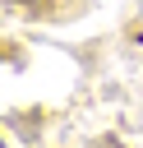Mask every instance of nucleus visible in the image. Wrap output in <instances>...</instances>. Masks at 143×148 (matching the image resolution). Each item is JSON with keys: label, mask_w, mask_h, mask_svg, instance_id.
I'll use <instances>...</instances> for the list:
<instances>
[{"label": "nucleus", "mask_w": 143, "mask_h": 148, "mask_svg": "<svg viewBox=\"0 0 143 148\" xmlns=\"http://www.w3.org/2000/svg\"><path fill=\"white\" fill-rule=\"evenodd\" d=\"M0 148H5V139H0Z\"/></svg>", "instance_id": "nucleus-1"}]
</instances>
